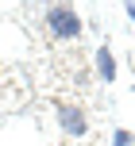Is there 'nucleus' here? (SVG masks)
I'll use <instances>...</instances> for the list:
<instances>
[{"label":"nucleus","instance_id":"nucleus-1","mask_svg":"<svg viewBox=\"0 0 135 146\" xmlns=\"http://www.w3.org/2000/svg\"><path fill=\"white\" fill-rule=\"evenodd\" d=\"M46 27H50L54 38L74 42V38L81 35V15H77L70 4H50V8H46Z\"/></svg>","mask_w":135,"mask_h":146},{"label":"nucleus","instance_id":"nucleus-2","mask_svg":"<svg viewBox=\"0 0 135 146\" xmlns=\"http://www.w3.org/2000/svg\"><path fill=\"white\" fill-rule=\"evenodd\" d=\"M58 123H62V131L74 135V139L89 131V119H85V111L77 108V104H58Z\"/></svg>","mask_w":135,"mask_h":146},{"label":"nucleus","instance_id":"nucleus-3","mask_svg":"<svg viewBox=\"0 0 135 146\" xmlns=\"http://www.w3.org/2000/svg\"><path fill=\"white\" fill-rule=\"evenodd\" d=\"M97 73L104 77V85H112V81H116V54L108 50V46H100V50H97Z\"/></svg>","mask_w":135,"mask_h":146},{"label":"nucleus","instance_id":"nucleus-4","mask_svg":"<svg viewBox=\"0 0 135 146\" xmlns=\"http://www.w3.org/2000/svg\"><path fill=\"white\" fill-rule=\"evenodd\" d=\"M112 146H131V131H116L112 135Z\"/></svg>","mask_w":135,"mask_h":146},{"label":"nucleus","instance_id":"nucleus-5","mask_svg":"<svg viewBox=\"0 0 135 146\" xmlns=\"http://www.w3.org/2000/svg\"><path fill=\"white\" fill-rule=\"evenodd\" d=\"M124 8H128V19L135 23V0H131V4H124Z\"/></svg>","mask_w":135,"mask_h":146}]
</instances>
